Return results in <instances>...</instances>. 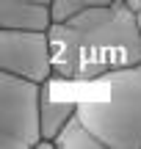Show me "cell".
Returning <instances> with one entry per match:
<instances>
[{
	"mask_svg": "<svg viewBox=\"0 0 141 149\" xmlns=\"http://www.w3.org/2000/svg\"><path fill=\"white\" fill-rule=\"evenodd\" d=\"M55 77L89 83L141 61V31L125 0L80 11L50 25Z\"/></svg>",
	"mask_w": 141,
	"mask_h": 149,
	"instance_id": "cell-1",
	"label": "cell"
},
{
	"mask_svg": "<svg viewBox=\"0 0 141 149\" xmlns=\"http://www.w3.org/2000/svg\"><path fill=\"white\" fill-rule=\"evenodd\" d=\"M77 113L105 149H141V61L80 83Z\"/></svg>",
	"mask_w": 141,
	"mask_h": 149,
	"instance_id": "cell-2",
	"label": "cell"
},
{
	"mask_svg": "<svg viewBox=\"0 0 141 149\" xmlns=\"http://www.w3.org/2000/svg\"><path fill=\"white\" fill-rule=\"evenodd\" d=\"M42 141V83L0 72V149H36Z\"/></svg>",
	"mask_w": 141,
	"mask_h": 149,
	"instance_id": "cell-3",
	"label": "cell"
},
{
	"mask_svg": "<svg viewBox=\"0 0 141 149\" xmlns=\"http://www.w3.org/2000/svg\"><path fill=\"white\" fill-rule=\"evenodd\" d=\"M0 72L47 83L55 77L53 44L47 31H14L0 28Z\"/></svg>",
	"mask_w": 141,
	"mask_h": 149,
	"instance_id": "cell-4",
	"label": "cell"
},
{
	"mask_svg": "<svg viewBox=\"0 0 141 149\" xmlns=\"http://www.w3.org/2000/svg\"><path fill=\"white\" fill-rule=\"evenodd\" d=\"M50 25H53L50 3L0 0V28H14V31H50Z\"/></svg>",
	"mask_w": 141,
	"mask_h": 149,
	"instance_id": "cell-5",
	"label": "cell"
},
{
	"mask_svg": "<svg viewBox=\"0 0 141 149\" xmlns=\"http://www.w3.org/2000/svg\"><path fill=\"white\" fill-rule=\"evenodd\" d=\"M53 80L42 83V138L53 141L55 135L64 130V124L77 113V100H66V97H55Z\"/></svg>",
	"mask_w": 141,
	"mask_h": 149,
	"instance_id": "cell-6",
	"label": "cell"
},
{
	"mask_svg": "<svg viewBox=\"0 0 141 149\" xmlns=\"http://www.w3.org/2000/svg\"><path fill=\"white\" fill-rule=\"evenodd\" d=\"M53 146L55 149H105L103 141H100L97 135L89 130V124L80 119V113H75V116L64 124V130L53 138Z\"/></svg>",
	"mask_w": 141,
	"mask_h": 149,
	"instance_id": "cell-7",
	"label": "cell"
},
{
	"mask_svg": "<svg viewBox=\"0 0 141 149\" xmlns=\"http://www.w3.org/2000/svg\"><path fill=\"white\" fill-rule=\"evenodd\" d=\"M108 3H114V0H50V11H53V22H61V19L80 14V11L108 6Z\"/></svg>",
	"mask_w": 141,
	"mask_h": 149,
	"instance_id": "cell-8",
	"label": "cell"
},
{
	"mask_svg": "<svg viewBox=\"0 0 141 149\" xmlns=\"http://www.w3.org/2000/svg\"><path fill=\"white\" fill-rule=\"evenodd\" d=\"M127 3V8L133 11V14H141V0H125Z\"/></svg>",
	"mask_w": 141,
	"mask_h": 149,
	"instance_id": "cell-9",
	"label": "cell"
},
{
	"mask_svg": "<svg viewBox=\"0 0 141 149\" xmlns=\"http://www.w3.org/2000/svg\"><path fill=\"white\" fill-rule=\"evenodd\" d=\"M136 22H138V31H141V14H136Z\"/></svg>",
	"mask_w": 141,
	"mask_h": 149,
	"instance_id": "cell-10",
	"label": "cell"
},
{
	"mask_svg": "<svg viewBox=\"0 0 141 149\" xmlns=\"http://www.w3.org/2000/svg\"><path fill=\"white\" fill-rule=\"evenodd\" d=\"M33 3H50V0H33Z\"/></svg>",
	"mask_w": 141,
	"mask_h": 149,
	"instance_id": "cell-11",
	"label": "cell"
}]
</instances>
